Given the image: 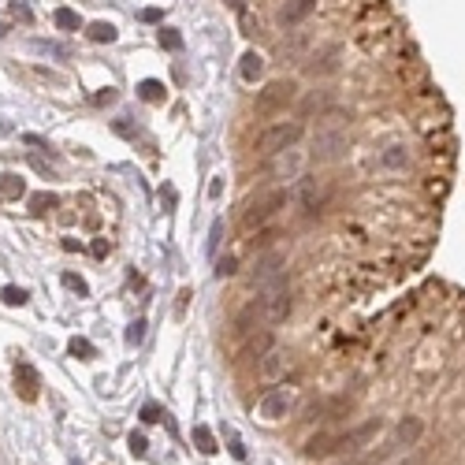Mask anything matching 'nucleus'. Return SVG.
I'll list each match as a JSON object with an SVG mask.
<instances>
[{"label":"nucleus","instance_id":"obj_9","mask_svg":"<svg viewBox=\"0 0 465 465\" xmlns=\"http://www.w3.org/2000/svg\"><path fill=\"white\" fill-rule=\"evenodd\" d=\"M317 11V0H287L283 8H279V15H276V23L283 26V30H298L309 15Z\"/></svg>","mask_w":465,"mask_h":465},{"label":"nucleus","instance_id":"obj_8","mask_svg":"<svg viewBox=\"0 0 465 465\" xmlns=\"http://www.w3.org/2000/svg\"><path fill=\"white\" fill-rule=\"evenodd\" d=\"M287 369H291V354H283V350H276V346H272V350L257 361V380H261V384H279V380L287 376Z\"/></svg>","mask_w":465,"mask_h":465},{"label":"nucleus","instance_id":"obj_4","mask_svg":"<svg viewBox=\"0 0 465 465\" xmlns=\"http://www.w3.org/2000/svg\"><path fill=\"white\" fill-rule=\"evenodd\" d=\"M343 56H346V45L343 41H328L320 48H313L305 56V75L309 78H331L343 71Z\"/></svg>","mask_w":465,"mask_h":465},{"label":"nucleus","instance_id":"obj_6","mask_svg":"<svg viewBox=\"0 0 465 465\" xmlns=\"http://www.w3.org/2000/svg\"><path fill=\"white\" fill-rule=\"evenodd\" d=\"M294 197L305 212H317V209H324L331 202V182L320 179V175H302L298 187H294Z\"/></svg>","mask_w":465,"mask_h":465},{"label":"nucleus","instance_id":"obj_13","mask_svg":"<svg viewBox=\"0 0 465 465\" xmlns=\"http://www.w3.org/2000/svg\"><path fill=\"white\" fill-rule=\"evenodd\" d=\"M239 75H242V82H250V86H254V82L264 75V56L261 53H246L242 63H239Z\"/></svg>","mask_w":465,"mask_h":465},{"label":"nucleus","instance_id":"obj_7","mask_svg":"<svg viewBox=\"0 0 465 465\" xmlns=\"http://www.w3.org/2000/svg\"><path fill=\"white\" fill-rule=\"evenodd\" d=\"M305 160H309V157H305L298 145H294V149H283V153L268 157V175H272V179H287V182L294 179V182H298V179H302V172H305Z\"/></svg>","mask_w":465,"mask_h":465},{"label":"nucleus","instance_id":"obj_16","mask_svg":"<svg viewBox=\"0 0 465 465\" xmlns=\"http://www.w3.org/2000/svg\"><path fill=\"white\" fill-rule=\"evenodd\" d=\"M194 446H197L202 454H216V439H212V432H209L205 424L194 428Z\"/></svg>","mask_w":465,"mask_h":465},{"label":"nucleus","instance_id":"obj_24","mask_svg":"<svg viewBox=\"0 0 465 465\" xmlns=\"http://www.w3.org/2000/svg\"><path fill=\"white\" fill-rule=\"evenodd\" d=\"M142 339H145V320H135L130 331H127V346H138Z\"/></svg>","mask_w":465,"mask_h":465},{"label":"nucleus","instance_id":"obj_27","mask_svg":"<svg viewBox=\"0 0 465 465\" xmlns=\"http://www.w3.org/2000/svg\"><path fill=\"white\" fill-rule=\"evenodd\" d=\"M112 127H115V135H123V138H135V123H127V115H123V120H115Z\"/></svg>","mask_w":465,"mask_h":465},{"label":"nucleus","instance_id":"obj_28","mask_svg":"<svg viewBox=\"0 0 465 465\" xmlns=\"http://www.w3.org/2000/svg\"><path fill=\"white\" fill-rule=\"evenodd\" d=\"M164 417V413H160V406H153V402H149L145 409H142V421H149V424H153V421H160Z\"/></svg>","mask_w":465,"mask_h":465},{"label":"nucleus","instance_id":"obj_26","mask_svg":"<svg viewBox=\"0 0 465 465\" xmlns=\"http://www.w3.org/2000/svg\"><path fill=\"white\" fill-rule=\"evenodd\" d=\"M391 451H380V454H365V458H354V461H343V465H380Z\"/></svg>","mask_w":465,"mask_h":465},{"label":"nucleus","instance_id":"obj_17","mask_svg":"<svg viewBox=\"0 0 465 465\" xmlns=\"http://www.w3.org/2000/svg\"><path fill=\"white\" fill-rule=\"evenodd\" d=\"M86 34H90V41L105 45V41H115V26H112V23H93Z\"/></svg>","mask_w":465,"mask_h":465},{"label":"nucleus","instance_id":"obj_12","mask_svg":"<svg viewBox=\"0 0 465 465\" xmlns=\"http://www.w3.org/2000/svg\"><path fill=\"white\" fill-rule=\"evenodd\" d=\"M424 436V421L421 417H402L395 428V446H417Z\"/></svg>","mask_w":465,"mask_h":465},{"label":"nucleus","instance_id":"obj_34","mask_svg":"<svg viewBox=\"0 0 465 465\" xmlns=\"http://www.w3.org/2000/svg\"><path fill=\"white\" fill-rule=\"evenodd\" d=\"M231 454H235V458H246V451H242V443H239V439H231Z\"/></svg>","mask_w":465,"mask_h":465},{"label":"nucleus","instance_id":"obj_19","mask_svg":"<svg viewBox=\"0 0 465 465\" xmlns=\"http://www.w3.org/2000/svg\"><path fill=\"white\" fill-rule=\"evenodd\" d=\"M68 350H71L75 357H93V354H97V350H93V343H90V339H78V335L68 343Z\"/></svg>","mask_w":465,"mask_h":465},{"label":"nucleus","instance_id":"obj_10","mask_svg":"<svg viewBox=\"0 0 465 465\" xmlns=\"http://www.w3.org/2000/svg\"><path fill=\"white\" fill-rule=\"evenodd\" d=\"M38 387H41V376L30 361L15 365V391H19L23 402H38Z\"/></svg>","mask_w":465,"mask_h":465},{"label":"nucleus","instance_id":"obj_35","mask_svg":"<svg viewBox=\"0 0 465 465\" xmlns=\"http://www.w3.org/2000/svg\"><path fill=\"white\" fill-rule=\"evenodd\" d=\"M0 38H4V26H0Z\"/></svg>","mask_w":465,"mask_h":465},{"label":"nucleus","instance_id":"obj_5","mask_svg":"<svg viewBox=\"0 0 465 465\" xmlns=\"http://www.w3.org/2000/svg\"><path fill=\"white\" fill-rule=\"evenodd\" d=\"M291 406H294V387L276 384V387H268V391L257 398V417L268 421V424H276V421H283L287 413H291Z\"/></svg>","mask_w":465,"mask_h":465},{"label":"nucleus","instance_id":"obj_36","mask_svg":"<svg viewBox=\"0 0 465 465\" xmlns=\"http://www.w3.org/2000/svg\"><path fill=\"white\" fill-rule=\"evenodd\" d=\"M75 465H78V461H75Z\"/></svg>","mask_w":465,"mask_h":465},{"label":"nucleus","instance_id":"obj_14","mask_svg":"<svg viewBox=\"0 0 465 465\" xmlns=\"http://www.w3.org/2000/svg\"><path fill=\"white\" fill-rule=\"evenodd\" d=\"M138 97H142V101H149V105H160V101H168V90H164V82L145 78L142 86H138Z\"/></svg>","mask_w":465,"mask_h":465},{"label":"nucleus","instance_id":"obj_30","mask_svg":"<svg viewBox=\"0 0 465 465\" xmlns=\"http://www.w3.org/2000/svg\"><path fill=\"white\" fill-rule=\"evenodd\" d=\"M220 239H224V224H216V227H212V239H209V254H216V246H220Z\"/></svg>","mask_w":465,"mask_h":465},{"label":"nucleus","instance_id":"obj_23","mask_svg":"<svg viewBox=\"0 0 465 465\" xmlns=\"http://www.w3.org/2000/svg\"><path fill=\"white\" fill-rule=\"evenodd\" d=\"M160 45H164V48H175V53H179V48H182V38L175 34L172 26H164V30H160Z\"/></svg>","mask_w":465,"mask_h":465},{"label":"nucleus","instance_id":"obj_29","mask_svg":"<svg viewBox=\"0 0 465 465\" xmlns=\"http://www.w3.org/2000/svg\"><path fill=\"white\" fill-rule=\"evenodd\" d=\"M216 276H220V279H224V276H235V257H224L220 268H216Z\"/></svg>","mask_w":465,"mask_h":465},{"label":"nucleus","instance_id":"obj_22","mask_svg":"<svg viewBox=\"0 0 465 465\" xmlns=\"http://www.w3.org/2000/svg\"><path fill=\"white\" fill-rule=\"evenodd\" d=\"M63 287H68V291H75V294H90L86 279H82V276H75V272H63Z\"/></svg>","mask_w":465,"mask_h":465},{"label":"nucleus","instance_id":"obj_33","mask_svg":"<svg viewBox=\"0 0 465 465\" xmlns=\"http://www.w3.org/2000/svg\"><path fill=\"white\" fill-rule=\"evenodd\" d=\"M11 11H15V15H23V19H30V8H26V4H19V0L11 4Z\"/></svg>","mask_w":465,"mask_h":465},{"label":"nucleus","instance_id":"obj_15","mask_svg":"<svg viewBox=\"0 0 465 465\" xmlns=\"http://www.w3.org/2000/svg\"><path fill=\"white\" fill-rule=\"evenodd\" d=\"M26 194V182L19 179V175H11V172H4L0 175V197H8V202H15V197H23Z\"/></svg>","mask_w":465,"mask_h":465},{"label":"nucleus","instance_id":"obj_21","mask_svg":"<svg viewBox=\"0 0 465 465\" xmlns=\"http://www.w3.org/2000/svg\"><path fill=\"white\" fill-rule=\"evenodd\" d=\"M0 298H4L8 305H26V298H30V294H26L23 287H4V291H0Z\"/></svg>","mask_w":465,"mask_h":465},{"label":"nucleus","instance_id":"obj_1","mask_svg":"<svg viewBox=\"0 0 465 465\" xmlns=\"http://www.w3.org/2000/svg\"><path fill=\"white\" fill-rule=\"evenodd\" d=\"M283 209H287V190H283V187H268V190H261V194H254L250 202H246L239 224H242L246 235H254V231L268 227Z\"/></svg>","mask_w":465,"mask_h":465},{"label":"nucleus","instance_id":"obj_31","mask_svg":"<svg viewBox=\"0 0 465 465\" xmlns=\"http://www.w3.org/2000/svg\"><path fill=\"white\" fill-rule=\"evenodd\" d=\"M160 15H164L160 8H145V11H142V19H145V23H160Z\"/></svg>","mask_w":465,"mask_h":465},{"label":"nucleus","instance_id":"obj_32","mask_svg":"<svg viewBox=\"0 0 465 465\" xmlns=\"http://www.w3.org/2000/svg\"><path fill=\"white\" fill-rule=\"evenodd\" d=\"M93 254H97V257H105V254H108V242H105V239H97V242H93Z\"/></svg>","mask_w":465,"mask_h":465},{"label":"nucleus","instance_id":"obj_11","mask_svg":"<svg viewBox=\"0 0 465 465\" xmlns=\"http://www.w3.org/2000/svg\"><path fill=\"white\" fill-rule=\"evenodd\" d=\"M276 346V339H272V331H250V335H246V343L239 346V361H261L264 354H268Z\"/></svg>","mask_w":465,"mask_h":465},{"label":"nucleus","instance_id":"obj_18","mask_svg":"<svg viewBox=\"0 0 465 465\" xmlns=\"http://www.w3.org/2000/svg\"><path fill=\"white\" fill-rule=\"evenodd\" d=\"M53 23H56L60 30H78V15H75L71 8H56V15H53Z\"/></svg>","mask_w":465,"mask_h":465},{"label":"nucleus","instance_id":"obj_20","mask_svg":"<svg viewBox=\"0 0 465 465\" xmlns=\"http://www.w3.org/2000/svg\"><path fill=\"white\" fill-rule=\"evenodd\" d=\"M53 205H56V197H53V194H34V197H30V212H38V216L48 212Z\"/></svg>","mask_w":465,"mask_h":465},{"label":"nucleus","instance_id":"obj_25","mask_svg":"<svg viewBox=\"0 0 465 465\" xmlns=\"http://www.w3.org/2000/svg\"><path fill=\"white\" fill-rule=\"evenodd\" d=\"M130 454H135V458H145V454H149V439L138 436V432L130 436Z\"/></svg>","mask_w":465,"mask_h":465},{"label":"nucleus","instance_id":"obj_2","mask_svg":"<svg viewBox=\"0 0 465 465\" xmlns=\"http://www.w3.org/2000/svg\"><path fill=\"white\" fill-rule=\"evenodd\" d=\"M302 138H305V123H298V120H276V123H268V127L257 135L254 153H257V157H276V153H283V149H294Z\"/></svg>","mask_w":465,"mask_h":465},{"label":"nucleus","instance_id":"obj_3","mask_svg":"<svg viewBox=\"0 0 465 465\" xmlns=\"http://www.w3.org/2000/svg\"><path fill=\"white\" fill-rule=\"evenodd\" d=\"M294 101H298V82L294 78H279V82H268L264 90H257L254 108H257V115H276V112H283Z\"/></svg>","mask_w":465,"mask_h":465}]
</instances>
